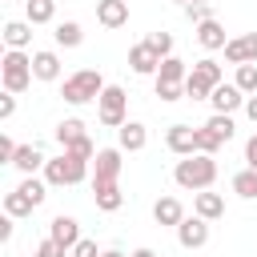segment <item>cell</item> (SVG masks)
<instances>
[{
  "label": "cell",
  "instance_id": "1",
  "mask_svg": "<svg viewBox=\"0 0 257 257\" xmlns=\"http://www.w3.org/2000/svg\"><path fill=\"white\" fill-rule=\"evenodd\" d=\"M104 92V80H100V72H92V68H80V72H72L68 80H64V100H72V104H84V100H92V96H100Z\"/></svg>",
  "mask_w": 257,
  "mask_h": 257
},
{
  "label": "cell",
  "instance_id": "2",
  "mask_svg": "<svg viewBox=\"0 0 257 257\" xmlns=\"http://www.w3.org/2000/svg\"><path fill=\"white\" fill-rule=\"evenodd\" d=\"M217 177V165L209 161V157H185L181 165H177V185H185V189H205L209 181Z\"/></svg>",
  "mask_w": 257,
  "mask_h": 257
},
{
  "label": "cell",
  "instance_id": "3",
  "mask_svg": "<svg viewBox=\"0 0 257 257\" xmlns=\"http://www.w3.org/2000/svg\"><path fill=\"white\" fill-rule=\"evenodd\" d=\"M0 72H4V88H8V92H24V88L32 84V60H28L20 48H12V52L4 56Z\"/></svg>",
  "mask_w": 257,
  "mask_h": 257
},
{
  "label": "cell",
  "instance_id": "4",
  "mask_svg": "<svg viewBox=\"0 0 257 257\" xmlns=\"http://www.w3.org/2000/svg\"><path fill=\"white\" fill-rule=\"evenodd\" d=\"M84 165H88V157L64 149L56 161H48V181H52V185H76V181L84 177Z\"/></svg>",
  "mask_w": 257,
  "mask_h": 257
},
{
  "label": "cell",
  "instance_id": "5",
  "mask_svg": "<svg viewBox=\"0 0 257 257\" xmlns=\"http://www.w3.org/2000/svg\"><path fill=\"white\" fill-rule=\"evenodd\" d=\"M221 84V68L213 64V60H201V64H193V72L185 76V88H189V96H205V92H213Z\"/></svg>",
  "mask_w": 257,
  "mask_h": 257
},
{
  "label": "cell",
  "instance_id": "6",
  "mask_svg": "<svg viewBox=\"0 0 257 257\" xmlns=\"http://www.w3.org/2000/svg\"><path fill=\"white\" fill-rule=\"evenodd\" d=\"M56 141H60L68 153L92 157V145H88V137H84V124H80V120H64V124L56 128Z\"/></svg>",
  "mask_w": 257,
  "mask_h": 257
},
{
  "label": "cell",
  "instance_id": "7",
  "mask_svg": "<svg viewBox=\"0 0 257 257\" xmlns=\"http://www.w3.org/2000/svg\"><path fill=\"white\" fill-rule=\"evenodd\" d=\"M124 100H128L124 88H116V84L104 88L100 92V120L104 124H124Z\"/></svg>",
  "mask_w": 257,
  "mask_h": 257
},
{
  "label": "cell",
  "instance_id": "8",
  "mask_svg": "<svg viewBox=\"0 0 257 257\" xmlns=\"http://www.w3.org/2000/svg\"><path fill=\"white\" fill-rule=\"evenodd\" d=\"M225 56H229L233 64H257V32L229 40V44H225Z\"/></svg>",
  "mask_w": 257,
  "mask_h": 257
},
{
  "label": "cell",
  "instance_id": "9",
  "mask_svg": "<svg viewBox=\"0 0 257 257\" xmlns=\"http://www.w3.org/2000/svg\"><path fill=\"white\" fill-rule=\"evenodd\" d=\"M177 237H181V245H185V249H197V245H205V241H209L205 217H185V221L177 225Z\"/></svg>",
  "mask_w": 257,
  "mask_h": 257
},
{
  "label": "cell",
  "instance_id": "10",
  "mask_svg": "<svg viewBox=\"0 0 257 257\" xmlns=\"http://www.w3.org/2000/svg\"><path fill=\"white\" fill-rule=\"evenodd\" d=\"M116 173H120V153H116V149H100V153H96V173H92V185L116 181Z\"/></svg>",
  "mask_w": 257,
  "mask_h": 257
},
{
  "label": "cell",
  "instance_id": "11",
  "mask_svg": "<svg viewBox=\"0 0 257 257\" xmlns=\"http://www.w3.org/2000/svg\"><path fill=\"white\" fill-rule=\"evenodd\" d=\"M96 20L104 28H120L128 20V0H100L96 4Z\"/></svg>",
  "mask_w": 257,
  "mask_h": 257
},
{
  "label": "cell",
  "instance_id": "12",
  "mask_svg": "<svg viewBox=\"0 0 257 257\" xmlns=\"http://www.w3.org/2000/svg\"><path fill=\"white\" fill-rule=\"evenodd\" d=\"M128 64H133L137 72H153V68H161V52L145 40V44H137V48L128 52Z\"/></svg>",
  "mask_w": 257,
  "mask_h": 257
},
{
  "label": "cell",
  "instance_id": "13",
  "mask_svg": "<svg viewBox=\"0 0 257 257\" xmlns=\"http://www.w3.org/2000/svg\"><path fill=\"white\" fill-rule=\"evenodd\" d=\"M209 96H213V108H217V112H233V108L241 104V88H237V84H217Z\"/></svg>",
  "mask_w": 257,
  "mask_h": 257
},
{
  "label": "cell",
  "instance_id": "14",
  "mask_svg": "<svg viewBox=\"0 0 257 257\" xmlns=\"http://www.w3.org/2000/svg\"><path fill=\"white\" fill-rule=\"evenodd\" d=\"M169 149H173V153H193V149H197V128L173 124V128H169Z\"/></svg>",
  "mask_w": 257,
  "mask_h": 257
},
{
  "label": "cell",
  "instance_id": "15",
  "mask_svg": "<svg viewBox=\"0 0 257 257\" xmlns=\"http://www.w3.org/2000/svg\"><path fill=\"white\" fill-rule=\"evenodd\" d=\"M12 165H16V169H24V173H32V169H40V165H44V149H40V145H20V149H16V157H12Z\"/></svg>",
  "mask_w": 257,
  "mask_h": 257
},
{
  "label": "cell",
  "instance_id": "16",
  "mask_svg": "<svg viewBox=\"0 0 257 257\" xmlns=\"http://www.w3.org/2000/svg\"><path fill=\"white\" fill-rule=\"evenodd\" d=\"M153 217H157L161 225H181V221H185V209H181V201L165 197V201H157V205H153Z\"/></svg>",
  "mask_w": 257,
  "mask_h": 257
},
{
  "label": "cell",
  "instance_id": "17",
  "mask_svg": "<svg viewBox=\"0 0 257 257\" xmlns=\"http://www.w3.org/2000/svg\"><path fill=\"white\" fill-rule=\"evenodd\" d=\"M48 237H52V241H60L64 249H72V245L80 241V233H76V221H72V217H56V221H52V233H48Z\"/></svg>",
  "mask_w": 257,
  "mask_h": 257
},
{
  "label": "cell",
  "instance_id": "18",
  "mask_svg": "<svg viewBox=\"0 0 257 257\" xmlns=\"http://www.w3.org/2000/svg\"><path fill=\"white\" fill-rule=\"evenodd\" d=\"M60 72V60H56V52H36L32 56V76H40V80H52Z\"/></svg>",
  "mask_w": 257,
  "mask_h": 257
},
{
  "label": "cell",
  "instance_id": "19",
  "mask_svg": "<svg viewBox=\"0 0 257 257\" xmlns=\"http://www.w3.org/2000/svg\"><path fill=\"white\" fill-rule=\"evenodd\" d=\"M205 133H209L217 145H221V141H229V137H233V116H229V112H213V116H209V124H205Z\"/></svg>",
  "mask_w": 257,
  "mask_h": 257
},
{
  "label": "cell",
  "instance_id": "20",
  "mask_svg": "<svg viewBox=\"0 0 257 257\" xmlns=\"http://www.w3.org/2000/svg\"><path fill=\"white\" fill-rule=\"evenodd\" d=\"M92 189H96V205H100V209H108V213L120 209V189H116V181H104V185H92Z\"/></svg>",
  "mask_w": 257,
  "mask_h": 257
},
{
  "label": "cell",
  "instance_id": "21",
  "mask_svg": "<svg viewBox=\"0 0 257 257\" xmlns=\"http://www.w3.org/2000/svg\"><path fill=\"white\" fill-rule=\"evenodd\" d=\"M221 213H225V201H221L217 193H201V197H197V217L213 221V217H221Z\"/></svg>",
  "mask_w": 257,
  "mask_h": 257
},
{
  "label": "cell",
  "instance_id": "22",
  "mask_svg": "<svg viewBox=\"0 0 257 257\" xmlns=\"http://www.w3.org/2000/svg\"><path fill=\"white\" fill-rule=\"evenodd\" d=\"M28 36H32V28H28L24 20H8V24H4V40H8L12 48H24Z\"/></svg>",
  "mask_w": 257,
  "mask_h": 257
},
{
  "label": "cell",
  "instance_id": "23",
  "mask_svg": "<svg viewBox=\"0 0 257 257\" xmlns=\"http://www.w3.org/2000/svg\"><path fill=\"white\" fill-rule=\"evenodd\" d=\"M197 36H201L205 48H221V44H225V28H221L217 20H201V32H197Z\"/></svg>",
  "mask_w": 257,
  "mask_h": 257
},
{
  "label": "cell",
  "instance_id": "24",
  "mask_svg": "<svg viewBox=\"0 0 257 257\" xmlns=\"http://www.w3.org/2000/svg\"><path fill=\"white\" fill-rule=\"evenodd\" d=\"M181 76H185V64H181L177 56H165V60H161V76H157V80H165V84H181Z\"/></svg>",
  "mask_w": 257,
  "mask_h": 257
},
{
  "label": "cell",
  "instance_id": "25",
  "mask_svg": "<svg viewBox=\"0 0 257 257\" xmlns=\"http://www.w3.org/2000/svg\"><path fill=\"white\" fill-rule=\"evenodd\" d=\"M52 12H56L52 0H28V24H44V20H52Z\"/></svg>",
  "mask_w": 257,
  "mask_h": 257
},
{
  "label": "cell",
  "instance_id": "26",
  "mask_svg": "<svg viewBox=\"0 0 257 257\" xmlns=\"http://www.w3.org/2000/svg\"><path fill=\"white\" fill-rule=\"evenodd\" d=\"M233 189H237L241 197H257V165L245 169V173H237V177H233Z\"/></svg>",
  "mask_w": 257,
  "mask_h": 257
},
{
  "label": "cell",
  "instance_id": "27",
  "mask_svg": "<svg viewBox=\"0 0 257 257\" xmlns=\"http://www.w3.org/2000/svg\"><path fill=\"white\" fill-rule=\"evenodd\" d=\"M4 209H8V217H20V213H32L36 205H32V201L16 189V193H8V197H4Z\"/></svg>",
  "mask_w": 257,
  "mask_h": 257
},
{
  "label": "cell",
  "instance_id": "28",
  "mask_svg": "<svg viewBox=\"0 0 257 257\" xmlns=\"http://www.w3.org/2000/svg\"><path fill=\"white\" fill-rule=\"evenodd\" d=\"M56 40H60L64 48L80 44V24H76V20H64V24H56Z\"/></svg>",
  "mask_w": 257,
  "mask_h": 257
},
{
  "label": "cell",
  "instance_id": "29",
  "mask_svg": "<svg viewBox=\"0 0 257 257\" xmlns=\"http://www.w3.org/2000/svg\"><path fill=\"white\" fill-rule=\"evenodd\" d=\"M120 145L124 149H145V128L141 124H120Z\"/></svg>",
  "mask_w": 257,
  "mask_h": 257
},
{
  "label": "cell",
  "instance_id": "30",
  "mask_svg": "<svg viewBox=\"0 0 257 257\" xmlns=\"http://www.w3.org/2000/svg\"><path fill=\"white\" fill-rule=\"evenodd\" d=\"M237 88H241V92L257 88V64H241V72H237Z\"/></svg>",
  "mask_w": 257,
  "mask_h": 257
},
{
  "label": "cell",
  "instance_id": "31",
  "mask_svg": "<svg viewBox=\"0 0 257 257\" xmlns=\"http://www.w3.org/2000/svg\"><path fill=\"white\" fill-rule=\"evenodd\" d=\"M20 193H24L32 205H40V201H44V185H40V181H32V177H28V181H20Z\"/></svg>",
  "mask_w": 257,
  "mask_h": 257
},
{
  "label": "cell",
  "instance_id": "32",
  "mask_svg": "<svg viewBox=\"0 0 257 257\" xmlns=\"http://www.w3.org/2000/svg\"><path fill=\"white\" fill-rule=\"evenodd\" d=\"M36 257H64V245L48 237V241H40V249H36Z\"/></svg>",
  "mask_w": 257,
  "mask_h": 257
},
{
  "label": "cell",
  "instance_id": "33",
  "mask_svg": "<svg viewBox=\"0 0 257 257\" xmlns=\"http://www.w3.org/2000/svg\"><path fill=\"white\" fill-rule=\"evenodd\" d=\"M149 44H153V48H157L161 56H169V48H173V40H169V32H153V36H149Z\"/></svg>",
  "mask_w": 257,
  "mask_h": 257
},
{
  "label": "cell",
  "instance_id": "34",
  "mask_svg": "<svg viewBox=\"0 0 257 257\" xmlns=\"http://www.w3.org/2000/svg\"><path fill=\"white\" fill-rule=\"evenodd\" d=\"M157 96H161V100H177V96H181V84H165V80H157Z\"/></svg>",
  "mask_w": 257,
  "mask_h": 257
},
{
  "label": "cell",
  "instance_id": "35",
  "mask_svg": "<svg viewBox=\"0 0 257 257\" xmlns=\"http://www.w3.org/2000/svg\"><path fill=\"white\" fill-rule=\"evenodd\" d=\"M72 257H100V253H96L92 241H76V245H72Z\"/></svg>",
  "mask_w": 257,
  "mask_h": 257
},
{
  "label": "cell",
  "instance_id": "36",
  "mask_svg": "<svg viewBox=\"0 0 257 257\" xmlns=\"http://www.w3.org/2000/svg\"><path fill=\"white\" fill-rule=\"evenodd\" d=\"M16 149H20V145H12L8 137H0V161H12V157H16Z\"/></svg>",
  "mask_w": 257,
  "mask_h": 257
},
{
  "label": "cell",
  "instance_id": "37",
  "mask_svg": "<svg viewBox=\"0 0 257 257\" xmlns=\"http://www.w3.org/2000/svg\"><path fill=\"white\" fill-rule=\"evenodd\" d=\"M12 108H16V100H12V92H8V96H0V116H12Z\"/></svg>",
  "mask_w": 257,
  "mask_h": 257
},
{
  "label": "cell",
  "instance_id": "38",
  "mask_svg": "<svg viewBox=\"0 0 257 257\" xmlns=\"http://www.w3.org/2000/svg\"><path fill=\"white\" fill-rule=\"evenodd\" d=\"M245 161H249V165H257V137L245 145Z\"/></svg>",
  "mask_w": 257,
  "mask_h": 257
},
{
  "label": "cell",
  "instance_id": "39",
  "mask_svg": "<svg viewBox=\"0 0 257 257\" xmlns=\"http://www.w3.org/2000/svg\"><path fill=\"white\" fill-rule=\"evenodd\" d=\"M245 108H249V116H253V120H257V96H253V100H249V104H245Z\"/></svg>",
  "mask_w": 257,
  "mask_h": 257
},
{
  "label": "cell",
  "instance_id": "40",
  "mask_svg": "<svg viewBox=\"0 0 257 257\" xmlns=\"http://www.w3.org/2000/svg\"><path fill=\"white\" fill-rule=\"evenodd\" d=\"M133 257H157V253H153V249H137Z\"/></svg>",
  "mask_w": 257,
  "mask_h": 257
},
{
  "label": "cell",
  "instance_id": "41",
  "mask_svg": "<svg viewBox=\"0 0 257 257\" xmlns=\"http://www.w3.org/2000/svg\"><path fill=\"white\" fill-rule=\"evenodd\" d=\"M100 257H124V253H120V249H108V253H100Z\"/></svg>",
  "mask_w": 257,
  "mask_h": 257
}]
</instances>
